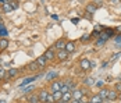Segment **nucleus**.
<instances>
[{"label":"nucleus","mask_w":121,"mask_h":103,"mask_svg":"<svg viewBox=\"0 0 121 103\" xmlns=\"http://www.w3.org/2000/svg\"><path fill=\"white\" fill-rule=\"evenodd\" d=\"M79 67H81L82 71H88V70L92 67V63H91L89 58H82V60L79 61Z\"/></svg>","instance_id":"f257e3e1"},{"label":"nucleus","mask_w":121,"mask_h":103,"mask_svg":"<svg viewBox=\"0 0 121 103\" xmlns=\"http://www.w3.org/2000/svg\"><path fill=\"white\" fill-rule=\"evenodd\" d=\"M49 93H50V92H48L46 89H42V91L38 93V96H39V102H40V103H46Z\"/></svg>","instance_id":"f03ea898"},{"label":"nucleus","mask_w":121,"mask_h":103,"mask_svg":"<svg viewBox=\"0 0 121 103\" xmlns=\"http://www.w3.org/2000/svg\"><path fill=\"white\" fill-rule=\"evenodd\" d=\"M61 85H63V82H57V81H54V82H52L50 84V93H54V92H59L61 88Z\"/></svg>","instance_id":"7ed1b4c3"},{"label":"nucleus","mask_w":121,"mask_h":103,"mask_svg":"<svg viewBox=\"0 0 121 103\" xmlns=\"http://www.w3.org/2000/svg\"><path fill=\"white\" fill-rule=\"evenodd\" d=\"M68 54H70V53H68L65 49H63V50H57V54H56V57L63 61V60H65V58L68 57Z\"/></svg>","instance_id":"20e7f679"},{"label":"nucleus","mask_w":121,"mask_h":103,"mask_svg":"<svg viewBox=\"0 0 121 103\" xmlns=\"http://www.w3.org/2000/svg\"><path fill=\"white\" fill-rule=\"evenodd\" d=\"M118 92L116 91V89H111V91H109V96H107V100L109 102H113V100H117L118 99Z\"/></svg>","instance_id":"39448f33"},{"label":"nucleus","mask_w":121,"mask_h":103,"mask_svg":"<svg viewBox=\"0 0 121 103\" xmlns=\"http://www.w3.org/2000/svg\"><path fill=\"white\" fill-rule=\"evenodd\" d=\"M36 78H38V75H34V77H28V78H25V80L21 82V85H20V86H21V88H25L26 85H31V84H32L34 81L36 80Z\"/></svg>","instance_id":"423d86ee"},{"label":"nucleus","mask_w":121,"mask_h":103,"mask_svg":"<svg viewBox=\"0 0 121 103\" xmlns=\"http://www.w3.org/2000/svg\"><path fill=\"white\" fill-rule=\"evenodd\" d=\"M65 39H59V40H56V43H54V47L57 49V50H63V49H65Z\"/></svg>","instance_id":"0eeeda50"},{"label":"nucleus","mask_w":121,"mask_h":103,"mask_svg":"<svg viewBox=\"0 0 121 103\" xmlns=\"http://www.w3.org/2000/svg\"><path fill=\"white\" fill-rule=\"evenodd\" d=\"M71 93H73V99H75V100H81L84 98V93L81 89H74Z\"/></svg>","instance_id":"6e6552de"},{"label":"nucleus","mask_w":121,"mask_h":103,"mask_svg":"<svg viewBox=\"0 0 121 103\" xmlns=\"http://www.w3.org/2000/svg\"><path fill=\"white\" fill-rule=\"evenodd\" d=\"M45 57L48 58V61L54 60V57H56V54H54V50H53V49H48V50L45 52Z\"/></svg>","instance_id":"1a4fd4ad"},{"label":"nucleus","mask_w":121,"mask_h":103,"mask_svg":"<svg viewBox=\"0 0 121 103\" xmlns=\"http://www.w3.org/2000/svg\"><path fill=\"white\" fill-rule=\"evenodd\" d=\"M46 63H48V58L45 57V54L36 58V64L40 67V68H42V67H46Z\"/></svg>","instance_id":"9d476101"},{"label":"nucleus","mask_w":121,"mask_h":103,"mask_svg":"<svg viewBox=\"0 0 121 103\" xmlns=\"http://www.w3.org/2000/svg\"><path fill=\"white\" fill-rule=\"evenodd\" d=\"M109 91L110 89H106V88H100L99 91V96L103 99V100H107V96H109Z\"/></svg>","instance_id":"9b49d317"},{"label":"nucleus","mask_w":121,"mask_h":103,"mask_svg":"<svg viewBox=\"0 0 121 103\" xmlns=\"http://www.w3.org/2000/svg\"><path fill=\"white\" fill-rule=\"evenodd\" d=\"M61 100L65 103H70L73 100V93L71 92H67V93H63V98H61Z\"/></svg>","instance_id":"f8f14e48"},{"label":"nucleus","mask_w":121,"mask_h":103,"mask_svg":"<svg viewBox=\"0 0 121 103\" xmlns=\"http://www.w3.org/2000/svg\"><path fill=\"white\" fill-rule=\"evenodd\" d=\"M85 10H86V13H88V14H95V13H96V10H97V7L95 6V4L89 3V4L86 6V9H85Z\"/></svg>","instance_id":"ddd939ff"},{"label":"nucleus","mask_w":121,"mask_h":103,"mask_svg":"<svg viewBox=\"0 0 121 103\" xmlns=\"http://www.w3.org/2000/svg\"><path fill=\"white\" fill-rule=\"evenodd\" d=\"M9 47V40L7 38H0V50H6Z\"/></svg>","instance_id":"4468645a"},{"label":"nucleus","mask_w":121,"mask_h":103,"mask_svg":"<svg viewBox=\"0 0 121 103\" xmlns=\"http://www.w3.org/2000/svg\"><path fill=\"white\" fill-rule=\"evenodd\" d=\"M65 50H67L68 53H73L74 50H75V43H74L73 40H70V42L65 43Z\"/></svg>","instance_id":"2eb2a0df"},{"label":"nucleus","mask_w":121,"mask_h":103,"mask_svg":"<svg viewBox=\"0 0 121 103\" xmlns=\"http://www.w3.org/2000/svg\"><path fill=\"white\" fill-rule=\"evenodd\" d=\"M1 9H3V13H6V14H10L13 11V7L10 3H4L3 6H1Z\"/></svg>","instance_id":"dca6fc26"},{"label":"nucleus","mask_w":121,"mask_h":103,"mask_svg":"<svg viewBox=\"0 0 121 103\" xmlns=\"http://www.w3.org/2000/svg\"><path fill=\"white\" fill-rule=\"evenodd\" d=\"M84 85L85 86H92V85H95V80L92 77H88L84 80Z\"/></svg>","instance_id":"f3484780"},{"label":"nucleus","mask_w":121,"mask_h":103,"mask_svg":"<svg viewBox=\"0 0 121 103\" xmlns=\"http://www.w3.org/2000/svg\"><path fill=\"white\" fill-rule=\"evenodd\" d=\"M91 102L92 103H103V99L99 96V93H96V95H93V96L91 98Z\"/></svg>","instance_id":"a211bd4d"},{"label":"nucleus","mask_w":121,"mask_h":103,"mask_svg":"<svg viewBox=\"0 0 121 103\" xmlns=\"http://www.w3.org/2000/svg\"><path fill=\"white\" fill-rule=\"evenodd\" d=\"M28 102L29 103H40L38 95H31V96H28Z\"/></svg>","instance_id":"6ab92c4d"},{"label":"nucleus","mask_w":121,"mask_h":103,"mask_svg":"<svg viewBox=\"0 0 121 103\" xmlns=\"http://www.w3.org/2000/svg\"><path fill=\"white\" fill-rule=\"evenodd\" d=\"M64 84H65V85H67V86H68V88L71 89V92H73L74 89H75V85H74L73 80H65V82H64Z\"/></svg>","instance_id":"aec40b11"},{"label":"nucleus","mask_w":121,"mask_h":103,"mask_svg":"<svg viewBox=\"0 0 121 103\" xmlns=\"http://www.w3.org/2000/svg\"><path fill=\"white\" fill-rule=\"evenodd\" d=\"M91 39H92V36H91V34H85V35H82V36H81V42H89V40H91Z\"/></svg>","instance_id":"412c9836"},{"label":"nucleus","mask_w":121,"mask_h":103,"mask_svg":"<svg viewBox=\"0 0 121 103\" xmlns=\"http://www.w3.org/2000/svg\"><path fill=\"white\" fill-rule=\"evenodd\" d=\"M17 74H18V70L17 68H10L7 71V75H9V77H15Z\"/></svg>","instance_id":"4be33fe9"},{"label":"nucleus","mask_w":121,"mask_h":103,"mask_svg":"<svg viewBox=\"0 0 121 103\" xmlns=\"http://www.w3.org/2000/svg\"><path fill=\"white\" fill-rule=\"evenodd\" d=\"M32 91H34V85H32V84H31L29 86L22 88V93H24V95H26V93H29V92H32Z\"/></svg>","instance_id":"5701e85b"},{"label":"nucleus","mask_w":121,"mask_h":103,"mask_svg":"<svg viewBox=\"0 0 121 103\" xmlns=\"http://www.w3.org/2000/svg\"><path fill=\"white\" fill-rule=\"evenodd\" d=\"M53 96H54V100H56V102H60L61 98H63V93H61L60 91H59V92H54V93H53Z\"/></svg>","instance_id":"b1692460"},{"label":"nucleus","mask_w":121,"mask_h":103,"mask_svg":"<svg viewBox=\"0 0 121 103\" xmlns=\"http://www.w3.org/2000/svg\"><path fill=\"white\" fill-rule=\"evenodd\" d=\"M56 77H57V72H56V71H52V72H49L48 75H46V80L52 81L53 78H56Z\"/></svg>","instance_id":"393cba45"},{"label":"nucleus","mask_w":121,"mask_h":103,"mask_svg":"<svg viewBox=\"0 0 121 103\" xmlns=\"http://www.w3.org/2000/svg\"><path fill=\"white\" fill-rule=\"evenodd\" d=\"M60 92H61V93H67V92H71V89H70L64 82H63V85H61V88H60Z\"/></svg>","instance_id":"a878e982"},{"label":"nucleus","mask_w":121,"mask_h":103,"mask_svg":"<svg viewBox=\"0 0 121 103\" xmlns=\"http://www.w3.org/2000/svg\"><path fill=\"white\" fill-rule=\"evenodd\" d=\"M28 68L31 70V71H35L36 68H39V66L36 64V61H35V63H29V64H28Z\"/></svg>","instance_id":"bb28decb"},{"label":"nucleus","mask_w":121,"mask_h":103,"mask_svg":"<svg viewBox=\"0 0 121 103\" xmlns=\"http://www.w3.org/2000/svg\"><path fill=\"white\" fill-rule=\"evenodd\" d=\"M46 103H56V100H54V96H53V93H49Z\"/></svg>","instance_id":"cd10ccee"},{"label":"nucleus","mask_w":121,"mask_h":103,"mask_svg":"<svg viewBox=\"0 0 121 103\" xmlns=\"http://www.w3.org/2000/svg\"><path fill=\"white\" fill-rule=\"evenodd\" d=\"M7 35H9V32H7V29H6V28L3 27V28L0 29V36H1V38H6Z\"/></svg>","instance_id":"c85d7f7f"},{"label":"nucleus","mask_w":121,"mask_h":103,"mask_svg":"<svg viewBox=\"0 0 121 103\" xmlns=\"http://www.w3.org/2000/svg\"><path fill=\"white\" fill-rule=\"evenodd\" d=\"M104 43H106V40H102V39H99V38H97V40H96V46H97V47L104 46Z\"/></svg>","instance_id":"c756f323"},{"label":"nucleus","mask_w":121,"mask_h":103,"mask_svg":"<svg viewBox=\"0 0 121 103\" xmlns=\"http://www.w3.org/2000/svg\"><path fill=\"white\" fill-rule=\"evenodd\" d=\"M114 89L118 92V93H121V81H118V82L114 85Z\"/></svg>","instance_id":"7c9ffc66"},{"label":"nucleus","mask_w":121,"mask_h":103,"mask_svg":"<svg viewBox=\"0 0 121 103\" xmlns=\"http://www.w3.org/2000/svg\"><path fill=\"white\" fill-rule=\"evenodd\" d=\"M10 4H11L13 10H15V9H18V1H15V0H11V1H10Z\"/></svg>","instance_id":"2f4dec72"},{"label":"nucleus","mask_w":121,"mask_h":103,"mask_svg":"<svg viewBox=\"0 0 121 103\" xmlns=\"http://www.w3.org/2000/svg\"><path fill=\"white\" fill-rule=\"evenodd\" d=\"M93 31H97V32H102L103 31V27L102 25H95V29Z\"/></svg>","instance_id":"473e14b6"},{"label":"nucleus","mask_w":121,"mask_h":103,"mask_svg":"<svg viewBox=\"0 0 121 103\" xmlns=\"http://www.w3.org/2000/svg\"><path fill=\"white\" fill-rule=\"evenodd\" d=\"M95 85H96L97 88H103V81H96Z\"/></svg>","instance_id":"72a5a7b5"},{"label":"nucleus","mask_w":121,"mask_h":103,"mask_svg":"<svg viewBox=\"0 0 121 103\" xmlns=\"http://www.w3.org/2000/svg\"><path fill=\"white\" fill-rule=\"evenodd\" d=\"M6 70H3V68H0V78H3V77H6Z\"/></svg>","instance_id":"f704fd0d"},{"label":"nucleus","mask_w":121,"mask_h":103,"mask_svg":"<svg viewBox=\"0 0 121 103\" xmlns=\"http://www.w3.org/2000/svg\"><path fill=\"white\" fill-rule=\"evenodd\" d=\"M99 34H100V32H97V31H93V32L91 34V36H92V38H99Z\"/></svg>","instance_id":"c9c22d12"},{"label":"nucleus","mask_w":121,"mask_h":103,"mask_svg":"<svg viewBox=\"0 0 121 103\" xmlns=\"http://www.w3.org/2000/svg\"><path fill=\"white\" fill-rule=\"evenodd\" d=\"M116 42H117V43H121V35H117V36H116Z\"/></svg>","instance_id":"e433bc0d"},{"label":"nucleus","mask_w":121,"mask_h":103,"mask_svg":"<svg viewBox=\"0 0 121 103\" xmlns=\"http://www.w3.org/2000/svg\"><path fill=\"white\" fill-rule=\"evenodd\" d=\"M120 1H121V0H110V3H111V4H118Z\"/></svg>","instance_id":"4c0bfd02"},{"label":"nucleus","mask_w":121,"mask_h":103,"mask_svg":"<svg viewBox=\"0 0 121 103\" xmlns=\"http://www.w3.org/2000/svg\"><path fill=\"white\" fill-rule=\"evenodd\" d=\"M52 18H53L54 21H57V20H59V15H56V14H53V15H52Z\"/></svg>","instance_id":"58836bf2"},{"label":"nucleus","mask_w":121,"mask_h":103,"mask_svg":"<svg viewBox=\"0 0 121 103\" xmlns=\"http://www.w3.org/2000/svg\"><path fill=\"white\" fill-rule=\"evenodd\" d=\"M96 1V4H99V6H102V3H103V0H95Z\"/></svg>","instance_id":"ea45409f"},{"label":"nucleus","mask_w":121,"mask_h":103,"mask_svg":"<svg viewBox=\"0 0 121 103\" xmlns=\"http://www.w3.org/2000/svg\"><path fill=\"white\" fill-rule=\"evenodd\" d=\"M70 103H82V102H81V100H75V99H73Z\"/></svg>","instance_id":"a19ab883"},{"label":"nucleus","mask_w":121,"mask_h":103,"mask_svg":"<svg viewBox=\"0 0 121 103\" xmlns=\"http://www.w3.org/2000/svg\"><path fill=\"white\" fill-rule=\"evenodd\" d=\"M71 21H73L74 24H77V22H78V21H79V20H78V18H73V20H71Z\"/></svg>","instance_id":"79ce46f5"},{"label":"nucleus","mask_w":121,"mask_h":103,"mask_svg":"<svg viewBox=\"0 0 121 103\" xmlns=\"http://www.w3.org/2000/svg\"><path fill=\"white\" fill-rule=\"evenodd\" d=\"M117 32H121V27H117Z\"/></svg>","instance_id":"37998d69"},{"label":"nucleus","mask_w":121,"mask_h":103,"mask_svg":"<svg viewBox=\"0 0 121 103\" xmlns=\"http://www.w3.org/2000/svg\"><path fill=\"white\" fill-rule=\"evenodd\" d=\"M3 1H4V3H10L11 0H3Z\"/></svg>","instance_id":"c03bdc74"},{"label":"nucleus","mask_w":121,"mask_h":103,"mask_svg":"<svg viewBox=\"0 0 121 103\" xmlns=\"http://www.w3.org/2000/svg\"><path fill=\"white\" fill-rule=\"evenodd\" d=\"M3 27H4V25H3V24L0 22V29H1V28H3Z\"/></svg>","instance_id":"a18cd8bd"},{"label":"nucleus","mask_w":121,"mask_h":103,"mask_svg":"<svg viewBox=\"0 0 121 103\" xmlns=\"http://www.w3.org/2000/svg\"><path fill=\"white\" fill-rule=\"evenodd\" d=\"M56 103H65V102H63V100H60V102H56Z\"/></svg>","instance_id":"49530a36"},{"label":"nucleus","mask_w":121,"mask_h":103,"mask_svg":"<svg viewBox=\"0 0 121 103\" xmlns=\"http://www.w3.org/2000/svg\"><path fill=\"white\" fill-rule=\"evenodd\" d=\"M0 103H6V100H0Z\"/></svg>","instance_id":"de8ad7c7"},{"label":"nucleus","mask_w":121,"mask_h":103,"mask_svg":"<svg viewBox=\"0 0 121 103\" xmlns=\"http://www.w3.org/2000/svg\"><path fill=\"white\" fill-rule=\"evenodd\" d=\"M118 99H120V100H121V93H120V95H118Z\"/></svg>","instance_id":"09e8293b"},{"label":"nucleus","mask_w":121,"mask_h":103,"mask_svg":"<svg viewBox=\"0 0 121 103\" xmlns=\"http://www.w3.org/2000/svg\"><path fill=\"white\" fill-rule=\"evenodd\" d=\"M0 22H1V15H0Z\"/></svg>","instance_id":"8fccbe9b"},{"label":"nucleus","mask_w":121,"mask_h":103,"mask_svg":"<svg viewBox=\"0 0 121 103\" xmlns=\"http://www.w3.org/2000/svg\"><path fill=\"white\" fill-rule=\"evenodd\" d=\"M86 103H92V102H86Z\"/></svg>","instance_id":"3c124183"},{"label":"nucleus","mask_w":121,"mask_h":103,"mask_svg":"<svg viewBox=\"0 0 121 103\" xmlns=\"http://www.w3.org/2000/svg\"><path fill=\"white\" fill-rule=\"evenodd\" d=\"M0 82H1V78H0Z\"/></svg>","instance_id":"603ef678"}]
</instances>
